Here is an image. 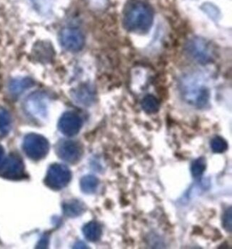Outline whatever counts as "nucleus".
I'll return each instance as SVG.
<instances>
[{"mask_svg":"<svg viewBox=\"0 0 232 249\" xmlns=\"http://www.w3.org/2000/svg\"><path fill=\"white\" fill-rule=\"evenodd\" d=\"M232 207L228 208L224 212L222 216V226L226 231L231 233L232 230Z\"/></svg>","mask_w":232,"mask_h":249,"instance_id":"nucleus-20","label":"nucleus"},{"mask_svg":"<svg viewBox=\"0 0 232 249\" xmlns=\"http://www.w3.org/2000/svg\"><path fill=\"white\" fill-rule=\"evenodd\" d=\"M56 153L62 160L69 163L74 164L80 161L83 154V150L80 144L70 140L60 141L56 147Z\"/></svg>","mask_w":232,"mask_h":249,"instance_id":"nucleus-8","label":"nucleus"},{"mask_svg":"<svg viewBox=\"0 0 232 249\" xmlns=\"http://www.w3.org/2000/svg\"><path fill=\"white\" fill-rule=\"evenodd\" d=\"M34 81L30 77L15 79L12 80L9 86L10 92L14 95H19L25 92L26 89L33 87Z\"/></svg>","mask_w":232,"mask_h":249,"instance_id":"nucleus-11","label":"nucleus"},{"mask_svg":"<svg viewBox=\"0 0 232 249\" xmlns=\"http://www.w3.org/2000/svg\"><path fill=\"white\" fill-rule=\"evenodd\" d=\"M152 7L144 0H129L123 10V25L127 31L147 34L154 22Z\"/></svg>","mask_w":232,"mask_h":249,"instance_id":"nucleus-1","label":"nucleus"},{"mask_svg":"<svg viewBox=\"0 0 232 249\" xmlns=\"http://www.w3.org/2000/svg\"><path fill=\"white\" fill-rule=\"evenodd\" d=\"M26 112L37 120L45 119L48 115L46 96L40 92L31 94L24 104Z\"/></svg>","mask_w":232,"mask_h":249,"instance_id":"nucleus-4","label":"nucleus"},{"mask_svg":"<svg viewBox=\"0 0 232 249\" xmlns=\"http://www.w3.org/2000/svg\"><path fill=\"white\" fill-rule=\"evenodd\" d=\"M5 159V152H4V148L0 145V168L2 166Z\"/></svg>","mask_w":232,"mask_h":249,"instance_id":"nucleus-21","label":"nucleus"},{"mask_svg":"<svg viewBox=\"0 0 232 249\" xmlns=\"http://www.w3.org/2000/svg\"><path fill=\"white\" fill-rule=\"evenodd\" d=\"M186 51L189 55L199 63H207L212 60V47L202 38L191 39L186 45Z\"/></svg>","mask_w":232,"mask_h":249,"instance_id":"nucleus-6","label":"nucleus"},{"mask_svg":"<svg viewBox=\"0 0 232 249\" xmlns=\"http://www.w3.org/2000/svg\"><path fill=\"white\" fill-rule=\"evenodd\" d=\"M74 248L75 249H85L86 248V246L85 244H84V243L83 242H78L77 244H75V246H74Z\"/></svg>","mask_w":232,"mask_h":249,"instance_id":"nucleus-23","label":"nucleus"},{"mask_svg":"<svg viewBox=\"0 0 232 249\" xmlns=\"http://www.w3.org/2000/svg\"><path fill=\"white\" fill-rule=\"evenodd\" d=\"M22 147L27 157L36 161L44 159L50 150L48 139L36 133L27 135L24 139Z\"/></svg>","mask_w":232,"mask_h":249,"instance_id":"nucleus-2","label":"nucleus"},{"mask_svg":"<svg viewBox=\"0 0 232 249\" xmlns=\"http://www.w3.org/2000/svg\"><path fill=\"white\" fill-rule=\"evenodd\" d=\"M0 176L9 180H20L25 176V165L18 155L11 154L0 168Z\"/></svg>","mask_w":232,"mask_h":249,"instance_id":"nucleus-7","label":"nucleus"},{"mask_svg":"<svg viewBox=\"0 0 232 249\" xmlns=\"http://www.w3.org/2000/svg\"><path fill=\"white\" fill-rule=\"evenodd\" d=\"M63 212L65 215L69 218L80 216L86 210V206L81 200H70L63 204Z\"/></svg>","mask_w":232,"mask_h":249,"instance_id":"nucleus-10","label":"nucleus"},{"mask_svg":"<svg viewBox=\"0 0 232 249\" xmlns=\"http://www.w3.org/2000/svg\"><path fill=\"white\" fill-rule=\"evenodd\" d=\"M60 37L62 47L72 53L80 51L85 43L84 35L75 27H65L60 33Z\"/></svg>","mask_w":232,"mask_h":249,"instance_id":"nucleus-5","label":"nucleus"},{"mask_svg":"<svg viewBox=\"0 0 232 249\" xmlns=\"http://www.w3.org/2000/svg\"><path fill=\"white\" fill-rule=\"evenodd\" d=\"M72 179L70 170L62 164L55 163L51 165L47 173L45 183L52 190H62L65 188Z\"/></svg>","mask_w":232,"mask_h":249,"instance_id":"nucleus-3","label":"nucleus"},{"mask_svg":"<svg viewBox=\"0 0 232 249\" xmlns=\"http://www.w3.org/2000/svg\"><path fill=\"white\" fill-rule=\"evenodd\" d=\"M142 107L144 111L148 114H154L160 108L159 100L152 95H147L142 101Z\"/></svg>","mask_w":232,"mask_h":249,"instance_id":"nucleus-15","label":"nucleus"},{"mask_svg":"<svg viewBox=\"0 0 232 249\" xmlns=\"http://www.w3.org/2000/svg\"><path fill=\"white\" fill-rule=\"evenodd\" d=\"M83 127V120L74 112H66L62 115L58 127L62 134L72 137L78 134Z\"/></svg>","mask_w":232,"mask_h":249,"instance_id":"nucleus-9","label":"nucleus"},{"mask_svg":"<svg viewBox=\"0 0 232 249\" xmlns=\"http://www.w3.org/2000/svg\"><path fill=\"white\" fill-rule=\"evenodd\" d=\"M207 168L206 159L204 157L199 158L197 160H194L191 165V173L192 176L195 178L201 177Z\"/></svg>","mask_w":232,"mask_h":249,"instance_id":"nucleus-17","label":"nucleus"},{"mask_svg":"<svg viewBox=\"0 0 232 249\" xmlns=\"http://www.w3.org/2000/svg\"><path fill=\"white\" fill-rule=\"evenodd\" d=\"M99 186V180L96 176L87 175L84 176L80 180V188L82 191L86 194H92L95 193Z\"/></svg>","mask_w":232,"mask_h":249,"instance_id":"nucleus-13","label":"nucleus"},{"mask_svg":"<svg viewBox=\"0 0 232 249\" xmlns=\"http://www.w3.org/2000/svg\"><path fill=\"white\" fill-rule=\"evenodd\" d=\"M48 238L47 237H43L42 239L39 241V244H38L37 248L43 249L48 246Z\"/></svg>","mask_w":232,"mask_h":249,"instance_id":"nucleus-22","label":"nucleus"},{"mask_svg":"<svg viewBox=\"0 0 232 249\" xmlns=\"http://www.w3.org/2000/svg\"><path fill=\"white\" fill-rule=\"evenodd\" d=\"M74 98L77 102L82 104H89L93 100V92H92V89L87 86H83L75 91Z\"/></svg>","mask_w":232,"mask_h":249,"instance_id":"nucleus-16","label":"nucleus"},{"mask_svg":"<svg viewBox=\"0 0 232 249\" xmlns=\"http://www.w3.org/2000/svg\"><path fill=\"white\" fill-rule=\"evenodd\" d=\"M34 7L39 13L47 15L52 8L53 0H32Z\"/></svg>","mask_w":232,"mask_h":249,"instance_id":"nucleus-19","label":"nucleus"},{"mask_svg":"<svg viewBox=\"0 0 232 249\" xmlns=\"http://www.w3.org/2000/svg\"><path fill=\"white\" fill-rule=\"evenodd\" d=\"M83 234L84 237L91 242L98 241L102 234V229L101 226L95 221H91L84 225L83 229Z\"/></svg>","mask_w":232,"mask_h":249,"instance_id":"nucleus-12","label":"nucleus"},{"mask_svg":"<svg viewBox=\"0 0 232 249\" xmlns=\"http://www.w3.org/2000/svg\"><path fill=\"white\" fill-rule=\"evenodd\" d=\"M211 148L215 153H223L228 149V143L224 138L216 136L211 141Z\"/></svg>","mask_w":232,"mask_h":249,"instance_id":"nucleus-18","label":"nucleus"},{"mask_svg":"<svg viewBox=\"0 0 232 249\" xmlns=\"http://www.w3.org/2000/svg\"><path fill=\"white\" fill-rule=\"evenodd\" d=\"M12 118L8 110L0 107V138L5 137L11 130Z\"/></svg>","mask_w":232,"mask_h":249,"instance_id":"nucleus-14","label":"nucleus"}]
</instances>
